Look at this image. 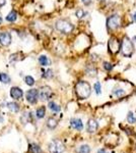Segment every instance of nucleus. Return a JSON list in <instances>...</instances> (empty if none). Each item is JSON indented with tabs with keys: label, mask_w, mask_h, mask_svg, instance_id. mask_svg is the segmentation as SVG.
Masks as SVG:
<instances>
[{
	"label": "nucleus",
	"mask_w": 136,
	"mask_h": 153,
	"mask_svg": "<svg viewBox=\"0 0 136 153\" xmlns=\"http://www.w3.org/2000/svg\"><path fill=\"white\" fill-rule=\"evenodd\" d=\"M75 93L79 99H86L90 96L92 87L85 81H79L75 86Z\"/></svg>",
	"instance_id": "obj_1"
},
{
	"label": "nucleus",
	"mask_w": 136,
	"mask_h": 153,
	"mask_svg": "<svg viewBox=\"0 0 136 153\" xmlns=\"http://www.w3.org/2000/svg\"><path fill=\"white\" fill-rule=\"evenodd\" d=\"M120 51L123 56L125 57H131L133 55V53H134V45H133V42L128 37L123 38L120 45Z\"/></svg>",
	"instance_id": "obj_2"
},
{
	"label": "nucleus",
	"mask_w": 136,
	"mask_h": 153,
	"mask_svg": "<svg viewBox=\"0 0 136 153\" xmlns=\"http://www.w3.org/2000/svg\"><path fill=\"white\" fill-rule=\"evenodd\" d=\"M55 28L62 34H70L74 30V26L67 20H58L55 24Z\"/></svg>",
	"instance_id": "obj_3"
},
{
	"label": "nucleus",
	"mask_w": 136,
	"mask_h": 153,
	"mask_svg": "<svg viewBox=\"0 0 136 153\" xmlns=\"http://www.w3.org/2000/svg\"><path fill=\"white\" fill-rule=\"evenodd\" d=\"M120 25H121V18L118 14L111 15L107 20V28L110 31H115L117 29H119L120 28Z\"/></svg>",
	"instance_id": "obj_4"
},
{
	"label": "nucleus",
	"mask_w": 136,
	"mask_h": 153,
	"mask_svg": "<svg viewBox=\"0 0 136 153\" xmlns=\"http://www.w3.org/2000/svg\"><path fill=\"white\" fill-rule=\"evenodd\" d=\"M48 149L51 153H63L65 151V146L60 140H53L49 144Z\"/></svg>",
	"instance_id": "obj_5"
},
{
	"label": "nucleus",
	"mask_w": 136,
	"mask_h": 153,
	"mask_svg": "<svg viewBox=\"0 0 136 153\" xmlns=\"http://www.w3.org/2000/svg\"><path fill=\"white\" fill-rule=\"evenodd\" d=\"M120 45L121 43L116 37H111L108 42V51L112 54H117L120 51Z\"/></svg>",
	"instance_id": "obj_6"
},
{
	"label": "nucleus",
	"mask_w": 136,
	"mask_h": 153,
	"mask_svg": "<svg viewBox=\"0 0 136 153\" xmlns=\"http://www.w3.org/2000/svg\"><path fill=\"white\" fill-rule=\"evenodd\" d=\"M52 96V90H51L50 87L48 86H44L40 89V92H39V97H40L41 100L46 101L49 100Z\"/></svg>",
	"instance_id": "obj_7"
},
{
	"label": "nucleus",
	"mask_w": 136,
	"mask_h": 153,
	"mask_svg": "<svg viewBox=\"0 0 136 153\" xmlns=\"http://www.w3.org/2000/svg\"><path fill=\"white\" fill-rule=\"evenodd\" d=\"M38 97H39V91L37 90V89H31V90H28L26 94V100H28V102H30L31 104L37 103Z\"/></svg>",
	"instance_id": "obj_8"
},
{
	"label": "nucleus",
	"mask_w": 136,
	"mask_h": 153,
	"mask_svg": "<svg viewBox=\"0 0 136 153\" xmlns=\"http://www.w3.org/2000/svg\"><path fill=\"white\" fill-rule=\"evenodd\" d=\"M11 43V35L8 32L0 33V44L2 46H8Z\"/></svg>",
	"instance_id": "obj_9"
},
{
	"label": "nucleus",
	"mask_w": 136,
	"mask_h": 153,
	"mask_svg": "<svg viewBox=\"0 0 136 153\" xmlns=\"http://www.w3.org/2000/svg\"><path fill=\"white\" fill-rule=\"evenodd\" d=\"M10 96H11L13 99L18 100V99L22 98V96H24V92H22V89L18 88V87H12V88L10 89Z\"/></svg>",
	"instance_id": "obj_10"
},
{
	"label": "nucleus",
	"mask_w": 136,
	"mask_h": 153,
	"mask_svg": "<svg viewBox=\"0 0 136 153\" xmlns=\"http://www.w3.org/2000/svg\"><path fill=\"white\" fill-rule=\"evenodd\" d=\"M70 125H71V127L73 128L74 130H76V131H82V129H83V124H82L81 119H71Z\"/></svg>",
	"instance_id": "obj_11"
},
{
	"label": "nucleus",
	"mask_w": 136,
	"mask_h": 153,
	"mask_svg": "<svg viewBox=\"0 0 136 153\" xmlns=\"http://www.w3.org/2000/svg\"><path fill=\"white\" fill-rule=\"evenodd\" d=\"M99 128V124L94 119H90L87 123V132L88 133H94Z\"/></svg>",
	"instance_id": "obj_12"
},
{
	"label": "nucleus",
	"mask_w": 136,
	"mask_h": 153,
	"mask_svg": "<svg viewBox=\"0 0 136 153\" xmlns=\"http://www.w3.org/2000/svg\"><path fill=\"white\" fill-rule=\"evenodd\" d=\"M39 62H40V65H42V67H48V65H50L51 61L46 55H41V56L39 57Z\"/></svg>",
	"instance_id": "obj_13"
},
{
	"label": "nucleus",
	"mask_w": 136,
	"mask_h": 153,
	"mask_svg": "<svg viewBox=\"0 0 136 153\" xmlns=\"http://www.w3.org/2000/svg\"><path fill=\"white\" fill-rule=\"evenodd\" d=\"M16 20H17V13H16V11H14V10H11V11L7 14V16H6V20L9 22H15Z\"/></svg>",
	"instance_id": "obj_14"
},
{
	"label": "nucleus",
	"mask_w": 136,
	"mask_h": 153,
	"mask_svg": "<svg viewBox=\"0 0 136 153\" xmlns=\"http://www.w3.org/2000/svg\"><path fill=\"white\" fill-rule=\"evenodd\" d=\"M7 108L12 112H18L19 111V105L15 102H8L7 103Z\"/></svg>",
	"instance_id": "obj_15"
},
{
	"label": "nucleus",
	"mask_w": 136,
	"mask_h": 153,
	"mask_svg": "<svg viewBox=\"0 0 136 153\" xmlns=\"http://www.w3.org/2000/svg\"><path fill=\"white\" fill-rule=\"evenodd\" d=\"M85 73L90 76H94L96 75V69L92 65H87L85 69Z\"/></svg>",
	"instance_id": "obj_16"
},
{
	"label": "nucleus",
	"mask_w": 136,
	"mask_h": 153,
	"mask_svg": "<svg viewBox=\"0 0 136 153\" xmlns=\"http://www.w3.org/2000/svg\"><path fill=\"white\" fill-rule=\"evenodd\" d=\"M57 125H58V123H57L56 119H53V117H50V119L47 121V126H48V128L51 130L55 129V128L57 127Z\"/></svg>",
	"instance_id": "obj_17"
},
{
	"label": "nucleus",
	"mask_w": 136,
	"mask_h": 153,
	"mask_svg": "<svg viewBox=\"0 0 136 153\" xmlns=\"http://www.w3.org/2000/svg\"><path fill=\"white\" fill-rule=\"evenodd\" d=\"M0 82H2L3 84H9L10 76L5 73H0Z\"/></svg>",
	"instance_id": "obj_18"
},
{
	"label": "nucleus",
	"mask_w": 136,
	"mask_h": 153,
	"mask_svg": "<svg viewBox=\"0 0 136 153\" xmlns=\"http://www.w3.org/2000/svg\"><path fill=\"white\" fill-rule=\"evenodd\" d=\"M49 108L51 109L52 111H54V112H59L60 111V106H59L58 104H56L55 102H53V101H51V102H49Z\"/></svg>",
	"instance_id": "obj_19"
},
{
	"label": "nucleus",
	"mask_w": 136,
	"mask_h": 153,
	"mask_svg": "<svg viewBox=\"0 0 136 153\" xmlns=\"http://www.w3.org/2000/svg\"><path fill=\"white\" fill-rule=\"evenodd\" d=\"M45 113H46V108L44 106L37 109V117L38 119H43L45 117Z\"/></svg>",
	"instance_id": "obj_20"
},
{
	"label": "nucleus",
	"mask_w": 136,
	"mask_h": 153,
	"mask_svg": "<svg viewBox=\"0 0 136 153\" xmlns=\"http://www.w3.org/2000/svg\"><path fill=\"white\" fill-rule=\"evenodd\" d=\"M113 94L117 97H121V96H124L125 95V90L123 89H120V88H115L113 90Z\"/></svg>",
	"instance_id": "obj_21"
},
{
	"label": "nucleus",
	"mask_w": 136,
	"mask_h": 153,
	"mask_svg": "<svg viewBox=\"0 0 136 153\" xmlns=\"http://www.w3.org/2000/svg\"><path fill=\"white\" fill-rule=\"evenodd\" d=\"M127 121H128L129 124H135L136 123V117L134 115V113L133 112H128V114H127Z\"/></svg>",
	"instance_id": "obj_22"
},
{
	"label": "nucleus",
	"mask_w": 136,
	"mask_h": 153,
	"mask_svg": "<svg viewBox=\"0 0 136 153\" xmlns=\"http://www.w3.org/2000/svg\"><path fill=\"white\" fill-rule=\"evenodd\" d=\"M75 14H76V16H77L78 18H85L86 16L87 12L84 11L83 9H77L76 10V12H75Z\"/></svg>",
	"instance_id": "obj_23"
},
{
	"label": "nucleus",
	"mask_w": 136,
	"mask_h": 153,
	"mask_svg": "<svg viewBox=\"0 0 136 153\" xmlns=\"http://www.w3.org/2000/svg\"><path fill=\"white\" fill-rule=\"evenodd\" d=\"M30 150L32 153H41V148L37 144H32L30 146Z\"/></svg>",
	"instance_id": "obj_24"
},
{
	"label": "nucleus",
	"mask_w": 136,
	"mask_h": 153,
	"mask_svg": "<svg viewBox=\"0 0 136 153\" xmlns=\"http://www.w3.org/2000/svg\"><path fill=\"white\" fill-rule=\"evenodd\" d=\"M24 82H26V84L28 85V86H33V85L35 84V79L31 76H26V78H24Z\"/></svg>",
	"instance_id": "obj_25"
},
{
	"label": "nucleus",
	"mask_w": 136,
	"mask_h": 153,
	"mask_svg": "<svg viewBox=\"0 0 136 153\" xmlns=\"http://www.w3.org/2000/svg\"><path fill=\"white\" fill-rule=\"evenodd\" d=\"M79 153H90V148L88 145H82L80 146L79 150H78Z\"/></svg>",
	"instance_id": "obj_26"
},
{
	"label": "nucleus",
	"mask_w": 136,
	"mask_h": 153,
	"mask_svg": "<svg viewBox=\"0 0 136 153\" xmlns=\"http://www.w3.org/2000/svg\"><path fill=\"white\" fill-rule=\"evenodd\" d=\"M94 90H96V93L98 95H100L101 93H102V86H101V83H100V82L94 83Z\"/></svg>",
	"instance_id": "obj_27"
},
{
	"label": "nucleus",
	"mask_w": 136,
	"mask_h": 153,
	"mask_svg": "<svg viewBox=\"0 0 136 153\" xmlns=\"http://www.w3.org/2000/svg\"><path fill=\"white\" fill-rule=\"evenodd\" d=\"M103 67H104V69H106V71H108V72H110V71H112L113 69V65L112 63H110V62H108V61H105L104 63H103Z\"/></svg>",
	"instance_id": "obj_28"
},
{
	"label": "nucleus",
	"mask_w": 136,
	"mask_h": 153,
	"mask_svg": "<svg viewBox=\"0 0 136 153\" xmlns=\"http://www.w3.org/2000/svg\"><path fill=\"white\" fill-rule=\"evenodd\" d=\"M43 76L46 79H49V78H52L53 76V72L52 69H47V71H43Z\"/></svg>",
	"instance_id": "obj_29"
},
{
	"label": "nucleus",
	"mask_w": 136,
	"mask_h": 153,
	"mask_svg": "<svg viewBox=\"0 0 136 153\" xmlns=\"http://www.w3.org/2000/svg\"><path fill=\"white\" fill-rule=\"evenodd\" d=\"M81 2L85 6H88V5H90V4H92V0H81Z\"/></svg>",
	"instance_id": "obj_30"
},
{
	"label": "nucleus",
	"mask_w": 136,
	"mask_h": 153,
	"mask_svg": "<svg viewBox=\"0 0 136 153\" xmlns=\"http://www.w3.org/2000/svg\"><path fill=\"white\" fill-rule=\"evenodd\" d=\"M4 4H5V0H0V7H2Z\"/></svg>",
	"instance_id": "obj_31"
},
{
	"label": "nucleus",
	"mask_w": 136,
	"mask_h": 153,
	"mask_svg": "<svg viewBox=\"0 0 136 153\" xmlns=\"http://www.w3.org/2000/svg\"><path fill=\"white\" fill-rule=\"evenodd\" d=\"M98 153H108V152H107L105 149H100V150H99V152H98Z\"/></svg>",
	"instance_id": "obj_32"
},
{
	"label": "nucleus",
	"mask_w": 136,
	"mask_h": 153,
	"mask_svg": "<svg viewBox=\"0 0 136 153\" xmlns=\"http://www.w3.org/2000/svg\"><path fill=\"white\" fill-rule=\"evenodd\" d=\"M132 18H133V22H136V12H135V13H134V14H133Z\"/></svg>",
	"instance_id": "obj_33"
},
{
	"label": "nucleus",
	"mask_w": 136,
	"mask_h": 153,
	"mask_svg": "<svg viewBox=\"0 0 136 153\" xmlns=\"http://www.w3.org/2000/svg\"><path fill=\"white\" fill-rule=\"evenodd\" d=\"M99 1H110V0H99Z\"/></svg>",
	"instance_id": "obj_34"
},
{
	"label": "nucleus",
	"mask_w": 136,
	"mask_h": 153,
	"mask_svg": "<svg viewBox=\"0 0 136 153\" xmlns=\"http://www.w3.org/2000/svg\"><path fill=\"white\" fill-rule=\"evenodd\" d=\"M1 22H2V18L0 16V24H1Z\"/></svg>",
	"instance_id": "obj_35"
}]
</instances>
